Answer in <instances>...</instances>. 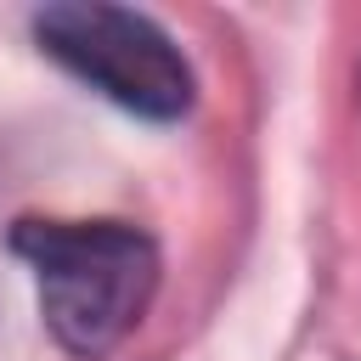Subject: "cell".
I'll use <instances>...</instances> for the list:
<instances>
[{"mask_svg":"<svg viewBox=\"0 0 361 361\" xmlns=\"http://www.w3.org/2000/svg\"><path fill=\"white\" fill-rule=\"evenodd\" d=\"M34 39L39 51L68 68L79 85L107 96L113 107L169 124L186 118L197 102V73L186 51L130 6H102V0H56L34 11Z\"/></svg>","mask_w":361,"mask_h":361,"instance_id":"7a4b0ae2","label":"cell"},{"mask_svg":"<svg viewBox=\"0 0 361 361\" xmlns=\"http://www.w3.org/2000/svg\"><path fill=\"white\" fill-rule=\"evenodd\" d=\"M11 248L34 271L51 338L79 361L118 350L158 293V243L124 220L23 214L11 226Z\"/></svg>","mask_w":361,"mask_h":361,"instance_id":"6da1fadb","label":"cell"}]
</instances>
